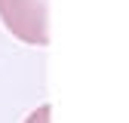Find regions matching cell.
I'll use <instances>...</instances> for the list:
<instances>
[{
  "mask_svg": "<svg viewBox=\"0 0 129 123\" xmlns=\"http://www.w3.org/2000/svg\"><path fill=\"white\" fill-rule=\"evenodd\" d=\"M0 19L6 31L22 43L46 46L49 28H46V0H0Z\"/></svg>",
  "mask_w": 129,
  "mask_h": 123,
  "instance_id": "cell-1",
  "label": "cell"
},
{
  "mask_svg": "<svg viewBox=\"0 0 129 123\" xmlns=\"http://www.w3.org/2000/svg\"><path fill=\"white\" fill-rule=\"evenodd\" d=\"M49 117H52V108H49V105H40L37 111H31V114H28L25 123H49Z\"/></svg>",
  "mask_w": 129,
  "mask_h": 123,
  "instance_id": "cell-2",
  "label": "cell"
}]
</instances>
